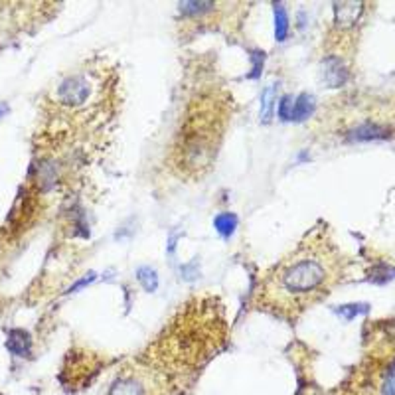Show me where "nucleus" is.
Here are the masks:
<instances>
[{"label": "nucleus", "instance_id": "39448f33", "mask_svg": "<svg viewBox=\"0 0 395 395\" xmlns=\"http://www.w3.org/2000/svg\"><path fill=\"white\" fill-rule=\"evenodd\" d=\"M312 109H314L312 97H309V95H299V97L294 99V109H292L291 121H304V119L312 113Z\"/></svg>", "mask_w": 395, "mask_h": 395}, {"label": "nucleus", "instance_id": "7ed1b4c3", "mask_svg": "<svg viewBox=\"0 0 395 395\" xmlns=\"http://www.w3.org/2000/svg\"><path fill=\"white\" fill-rule=\"evenodd\" d=\"M168 377L153 365L129 368L115 377L107 395H167Z\"/></svg>", "mask_w": 395, "mask_h": 395}, {"label": "nucleus", "instance_id": "6e6552de", "mask_svg": "<svg viewBox=\"0 0 395 395\" xmlns=\"http://www.w3.org/2000/svg\"><path fill=\"white\" fill-rule=\"evenodd\" d=\"M275 101H277V89H275V85H269L267 91L263 93V109H261V117H263L265 121H269Z\"/></svg>", "mask_w": 395, "mask_h": 395}, {"label": "nucleus", "instance_id": "9b49d317", "mask_svg": "<svg viewBox=\"0 0 395 395\" xmlns=\"http://www.w3.org/2000/svg\"><path fill=\"white\" fill-rule=\"evenodd\" d=\"M2 111H4V107H0V113H2Z\"/></svg>", "mask_w": 395, "mask_h": 395}, {"label": "nucleus", "instance_id": "f03ea898", "mask_svg": "<svg viewBox=\"0 0 395 395\" xmlns=\"http://www.w3.org/2000/svg\"><path fill=\"white\" fill-rule=\"evenodd\" d=\"M224 123L226 109L214 99H202L190 109L172 155V164L182 176H202L212 168L218 156Z\"/></svg>", "mask_w": 395, "mask_h": 395}, {"label": "nucleus", "instance_id": "0eeeda50", "mask_svg": "<svg viewBox=\"0 0 395 395\" xmlns=\"http://www.w3.org/2000/svg\"><path fill=\"white\" fill-rule=\"evenodd\" d=\"M275 22H277L275 36H277L279 42H283L287 38V32H289V18H287V11L283 8L281 4H275Z\"/></svg>", "mask_w": 395, "mask_h": 395}, {"label": "nucleus", "instance_id": "f257e3e1", "mask_svg": "<svg viewBox=\"0 0 395 395\" xmlns=\"http://www.w3.org/2000/svg\"><path fill=\"white\" fill-rule=\"evenodd\" d=\"M344 275L342 253L326 229H312L297 250L261 279L255 304L287 320H297L314 302L323 301Z\"/></svg>", "mask_w": 395, "mask_h": 395}, {"label": "nucleus", "instance_id": "9d476101", "mask_svg": "<svg viewBox=\"0 0 395 395\" xmlns=\"http://www.w3.org/2000/svg\"><path fill=\"white\" fill-rule=\"evenodd\" d=\"M292 109H294V97L285 95L281 101H279V117H281L283 121H291Z\"/></svg>", "mask_w": 395, "mask_h": 395}, {"label": "nucleus", "instance_id": "20e7f679", "mask_svg": "<svg viewBox=\"0 0 395 395\" xmlns=\"http://www.w3.org/2000/svg\"><path fill=\"white\" fill-rule=\"evenodd\" d=\"M8 350L16 356H26L30 350V338L28 334L22 330H12L11 338H8Z\"/></svg>", "mask_w": 395, "mask_h": 395}, {"label": "nucleus", "instance_id": "1a4fd4ad", "mask_svg": "<svg viewBox=\"0 0 395 395\" xmlns=\"http://www.w3.org/2000/svg\"><path fill=\"white\" fill-rule=\"evenodd\" d=\"M138 281L145 285V289L148 292L156 291V273L153 269H148V267H145V269L138 271Z\"/></svg>", "mask_w": 395, "mask_h": 395}, {"label": "nucleus", "instance_id": "423d86ee", "mask_svg": "<svg viewBox=\"0 0 395 395\" xmlns=\"http://www.w3.org/2000/svg\"><path fill=\"white\" fill-rule=\"evenodd\" d=\"M214 226L218 229L219 235H224V238H229L233 231H235V226H238V218L233 216V214H219L218 218L214 219Z\"/></svg>", "mask_w": 395, "mask_h": 395}]
</instances>
